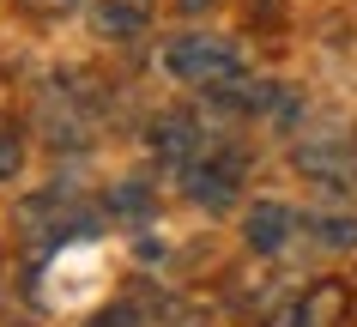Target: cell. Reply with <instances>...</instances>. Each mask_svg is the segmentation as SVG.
<instances>
[{
	"instance_id": "6da1fadb",
	"label": "cell",
	"mask_w": 357,
	"mask_h": 327,
	"mask_svg": "<svg viewBox=\"0 0 357 327\" xmlns=\"http://www.w3.org/2000/svg\"><path fill=\"white\" fill-rule=\"evenodd\" d=\"M164 67H169L176 79L200 85V91H218V85H230V79L243 73V55H236V43H225V37L182 31V37L164 43Z\"/></svg>"
},
{
	"instance_id": "7a4b0ae2",
	"label": "cell",
	"mask_w": 357,
	"mask_h": 327,
	"mask_svg": "<svg viewBox=\"0 0 357 327\" xmlns=\"http://www.w3.org/2000/svg\"><path fill=\"white\" fill-rule=\"evenodd\" d=\"M236 176H243V164L230 152H206L200 164L182 170V194H188L194 206H206V212H225L236 200Z\"/></svg>"
},
{
	"instance_id": "3957f363",
	"label": "cell",
	"mask_w": 357,
	"mask_h": 327,
	"mask_svg": "<svg viewBox=\"0 0 357 327\" xmlns=\"http://www.w3.org/2000/svg\"><path fill=\"white\" fill-rule=\"evenodd\" d=\"M19 231H24V243H37V249H61V243L79 231V200H61V194L24 200L19 206Z\"/></svg>"
},
{
	"instance_id": "277c9868",
	"label": "cell",
	"mask_w": 357,
	"mask_h": 327,
	"mask_svg": "<svg viewBox=\"0 0 357 327\" xmlns=\"http://www.w3.org/2000/svg\"><path fill=\"white\" fill-rule=\"evenodd\" d=\"M151 152H158V164H200V121L194 116H158L151 121Z\"/></svg>"
},
{
	"instance_id": "5b68a950",
	"label": "cell",
	"mask_w": 357,
	"mask_h": 327,
	"mask_svg": "<svg viewBox=\"0 0 357 327\" xmlns=\"http://www.w3.org/2000/svg\"><path fill=\"white\" fill-rule=\"evenodd\" d=\"M243 236H248V249H255V254H279L284 243L297 236V212L284 206V200H255Z\"/></svg>"
},
{
	"instance_id": "8992f818",
	"label": "cell",
	"mask_w": 357,
	"mask_h": 327,
	"mask_svg": "<svg viewBox=\"0 0 357 327\" xmlns=\"http://www.w3.org/2000/svg\"><path fill=\"white\" fill-rule=\"evenodd\" d=\"M297 170L315 176V182H351L357 152H351V146H339V139H303V146H297Z\"/></svg>"
},
{
	"instance_id": "52a82bcc",
	"label": "cell",
	"mask_w": 357,
	"mask_h": 327,
	"mask_svg": "<svg viewBox=\"0 0 357 327\" xmlns=\"http://www.w3.org/2000/svg\"><path fill=\"white\" fill-rule=\"evenodd\" d=\"M91 24H97V37H109V43H128L146 31V13L139 6H128V0H103V6H91Z\"/></svg>"
},
{
	"instance_id": "ba28073f",
	"label": "cell",
	"mask_w": 357,
	"mask_h": 327,
	"mask_svg": "<svg viewBox=\"0 0 357 327\" xmlns=\"http://www.w3.org/2000/svg\"><path fill=\"white\" fill-rule=\"evenodd\" d=\"M315 243L327 254H351L357 249V212H327V218H315Z\"/></svg>"
},
{
	"instance_id": "9c48e42d",
	"label": "cell",
	"mask_w": 357,
	"mask_h": 327,
	"mask_svg": "<svg viewBox=\"0 0 357 327\" xmlns=\"http://www.w3.org/2000/svg\"><path fill=\"white\" fill-rule=\"evenodd\" d=\"M109 212L115 218H146L151 212V182L146 176H121V182L109 188Z\"/></svg>"
},
{
	"instance_id": "30bf717a",
	"label": "cell",
	"mask_w": 357,
	"mask_h": 327,
	"mask_svg": "<svg viewBox=\"0 0 357 327\" xmlns=\"http://www.w3.org/2000/svg\"><path fill=\"white\" fill-rule=\"evenodd\" d=\"M303 321H309V327H339V321H345V291L321 285L315 297H303Z\"/></svg>"
},
{
	"instance_id": "8fae6325",
	"label": "cell",
	"mask_w": 357,
	"mask_h": 327,
	"mask_svg": "<svg viewBox=\"0 0 357 327\" xmlns=\"http://www.w3.org/2000/svg\"><path fill=\"white\" fill-rule=\"evenodd\" d=\"M151 327H206V309H194L188 297H158L151 303Z\"/></svg>"
},
{
	"instance_id": "7c38bea8",
	"label": "cell",
	"mask_w": 357,
	"mask_h": 327,
	"mask_svg": "<svg viewBox=\"0 0 357 327\" xmlns=\"http://www.w3.org/2000/svg\"><path fill=\"white\" fill-rule=\"evenodd\" d=\"M85 327H146V315H139V303H115V309H97Z\"/></svg>"
},
{
	"instance_id": "4fadbf2b",
	"label": "cell",
	"mask_w": 357,
	"mask_h": 327,
	"mask_svg": "<svg viewBox=\"0 0 357 327\" xmlns=\"http://www.w3.org/2000/svg\"><path fill=\"white\" fill-rule=\"evenodd\" d=\"M19 164H24V139L13 134V128H0V182H13Z\"/></svg>"
},
{
	"instance_id": "5bb4252c",
	"label": "cell",
	"mask_w": 357,
	"mask_h": 327,
	"mask_svg": "<svg viewBox=\"0 0 357 327\" xmlns=\"http://www.w3.org/2000/svg\"><path fill=\"white\" fill-rule=\"evenodd\" d=\"M176 6H182V13H188V19H200V13H218V6H225V0H176Z\"/></svg>"
},
{
	"instance_id": "9a60e30c",
	"label": "cell",
	"mask_w": 357,
	"mask_h": 327,
	"mask_svg": "<svg viewBox=\"0 0 357 327\" xmlns=\"http://www.w3.org/2000/svg\"><path fill=\"white\" fill-rule=\"evenodd\" d=\"M266 327H309V321H303V309H279V315H273Z\"/></svg>"
},
{
	"instance_id": "2e32d148",
	"label": "cell",
	"mask_w": 357,
	"mask_h": 327,
	"mask_svg": "<svg viewBox=\"0 0 357 327\" xmlns=\"http://www.w3.org/2000/svg\"><path fill=\"white\" fill-rule=\"evenodd\" d=\"M24 6H37V13H73L79 0H24Z\"/></svg>"
}]
</instances>
